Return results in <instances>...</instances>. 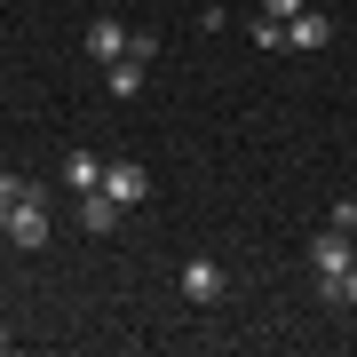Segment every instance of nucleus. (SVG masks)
I'll use <instances>...</instances> for the list:
<instances>
[{"label": "nucleus", "mask_w": 357, "mask_h": 357, "mask_svg": "<svg viewBox=\"0 0 357 357\" xmlns=\"http://www.w3.org/2000/svg\"><path fill=\"white\" fill-rule=\"evenodd\" d=\"M222 262H206V255H191V262H183V294H191V302H222Z\"/></svg>", "instance_id": "nucleus-6"}, {"label": "nucleus", "mask_w": 357, "mask_h": 357, "mask_svg": "<svg viewBox=\"0 0 357 357\" xmlns=\"http://www.w3.org/2000/svg\"><path fill=\"white\" fill-rule=\"evenodd\" d=\"M310 8V0H262V16H278V24H286V16H302Z\"/></svg>", "instance_id": "nucleus-13"}, {"label": "nucleus", "mask_w": 357, "mask_h": 357, "mask_svg": "<svg viewBox=\"0 0 357 357\" xmlns=\"http://www.w3.org/2000/svg\"><path fill=\"white\" fill-rule=\"evenodd\" d=\"M8 342H16V333H8V326H0V357H8Z\"/></svg>", "instance_id": "nucleus-15"}, {"label": "nucleus", "mask_w": 357, "mask_h": 357, "mask_svg": "<svg viewBox=\"0 0 357 357\" xmlns=\"http://www.w3.org/2000/svg\"><path fill=\"white\" fill-rule=\"evenodd\" d=\"M128 48H135V32L119 24V16H96V24H88V56H96V64H119Z\"/></svg>", "instance_id": "nucleus-5"}, {"label": "nucleus", "mask_w": 357, "mask_h": 357, "mask_svg": "<svg viewBox=\"0 0 357 357\" xmlns=\"http://www.w3.org/2000/svg\"><path fill=\"white\" fill-rule=\"evenodd\" d=\"M333 302H349V310H357V262H349V278H342V294H333Z\"/></svg>", "instance_id": "nucleus-14"}, {"label": "nucleus", "mask_w": 357, "mask_h": 357, "mask_svg": "<svg viewBox=\"0 0 357 357\" xmlns=\"http://www.w3.org/2000/svg\"><path fill=\"white\" fill-rule=\"evenodd\" d=\"M0 238H8V206H0Z\"/></svg>", "instance_id": "nucleus-16"}, {"label": "nucleus", "mask_w": 357, "mask_h": 357, "mask_svg": "<svg viewBox=\"0 0 357 357\" xmlns=\"http://www.w3.org/2000/svg\"><path fill=\"white\" fill-rule=\"evenodd\" d=\"M246 32H255V48H286V24H278V16H255Z\"/></svg>", "instance_id": "nucleus-11"}, {"label": "nucleus", "mask_w": 357, "mask_h": 357, "mask_svg": "<svg viewBox=\"0 0 357 357\" xmlns=\"http://www.w3.org/2000/svg\"><path fill=\"white\" fill-rule=\"evenodd\" d=\"M143 64H151V56H119V64H103V88H112V96H143Z\"/></svg>", "instance_id": "nucleus-8"}, {"label": "nucleus", "mask_w": 357, "mask_h": 357, "mask_svg": "<svg viewBox=\"0 0 357 357\" xmlns=\"http://www.w3.org/2000/svg\"><path fill=\"white\" fill-rule=\"evenodd\" d=\"M8 246H24V255H40V246H48V199L8 206Z\"/></svg>", "instance_id": "nucleus-3"}, {"label": "nucleus", "mask_w": 357, "mask_h": 357, "mask_svg": "<svg viewBox=\"0 0 357 357\" xmlns=\"http://www.w3.org/2000/svg\"><path fill=\"white\" fill-rule=\"evenodd\" d=\"M40 199V183H24L16 167H0V206H32Z\"/></svg>", "instance_id": "nucleus-10"}, {"label": "nucleus", "mask_w": 357, "mask_h": 357, "mask_svg": "<svg viewBox=\"0 0 357 357\" xmlns=\"http://www.w3.org/2000/svg\"><path fill=\"white\" fill-rule=\"evenodd\" d=\"M286 48H302V56H318V48H333V16H318V8L286 16Z\"/></svg>", "instance_id": "nucleus-4"}, {"label": "nucleus", "mask_w": 357, "mask_h": 357, "mask_svg": "<svg viewBox=\"0 0 357 357\" xmlns=\"http://www.w3.org/2000/svg\"><path fill=\"white\" fill-rule=\"evenodd\" d=\"M119 215H128V206H112L103 191H79V230H88V238H112Z\"/></svg>", "instance_id": "nucleus-7"}, {"label": "nucleus", "mask_w": 357, "mask_h": 357, "mask_svg": "<svg viewBox=\"0 0 357 357\" xmlns=\"http://www.w3.org/2000/svg\"><path fill=\"white\" fill-rule=\"evenodd\" d=\"M64 183H72V199H79V191H103V159H96V151H72V159H64Z\"/></svg>", "instance_id": "nucleus-9"}, {"label": "nucleus", "mask_w": 357, "mask_h": 357, "mask_svg": "<svg viewBox=\"0 0 357 357\" xmlns=\"http://www.w3.org/2000/svg\"><path fill=\"white\" fill-rule=\"evenodd\" d=\"M103 199L112 206H143L151 199V167L143 159H103Z\"/></svg>", "instance_id": "nucleus-2"}, {"label": "nucleus", "mask_w": 357, "mask_h": 357, "mask_svg": "<svg viewBox=\"0 0 357 357\" xmlns=\"http://www.w3.org/2000/svg\"><path fill=\"white\" fill-rule=\"evenodd\" d=\"M349 262H357V238L349 230H318V238H310V270H318V294L333 302V294H342V278H349Z\"/></svg>", "instance_id": "nucleus-1"}, {"label": "nucleus", "mask_w": 357, "mask_h": 357, "mask_svg": "<svg viewBox=\"0 0 357 357\" xmlns=\"http://www.w3.org/2000/svg\"><path fill=\"white\" fill-rule=\"evenodd\" d=\"M326 222H333V230H349V238H357V199H333V206H326Z\"/></svg>", "instance_id": "nucleus-12"}]
</instances>
